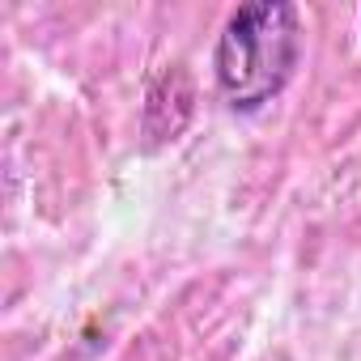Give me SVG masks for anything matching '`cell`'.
I'll list each match as a JSON object with an SVG mask.
<instances>
[{"instance_id": "1", "label": "cell", "mask_w": 361, "mask_h": 361, "mask_svg": "<svg viewBox=\"0 0 361 361\" xmlns=\"http://www.w3.org/2000/svg\"><path fill=\"white\" fill-rule=\"evenodd\" d=\"M298 56H302L298 9L289 0H251V5L230 13L217 39L213 77L234 111H259L289 85Z\"/></svg>"}]
</instances>
